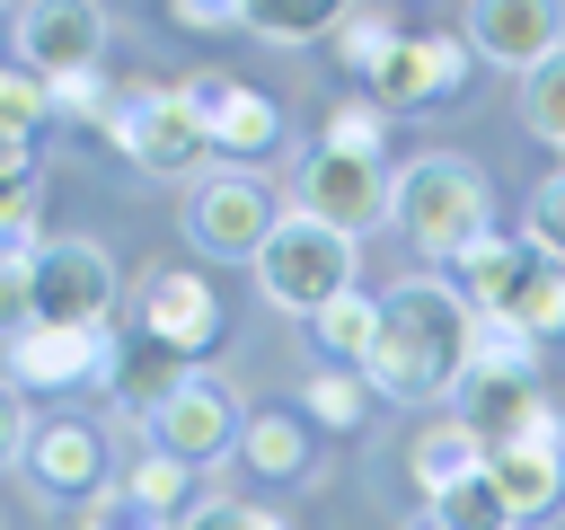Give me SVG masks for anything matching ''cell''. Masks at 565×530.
<instances>
[{
  "mask_svg": "<svg viewBox=\"0 0 565 530\" xmlns=\"http://www.w3.org/2000/svg\"><path fill=\"white\" fill-rule=\"evenodd\" d=\"M35 247H44V239H9V230H0V344L35 327V292H26V274H35Z\"/></svg>",
  "mask_w": 565,
  "mask_h": 530,
  "instance_id": "cell-28",
  "label": "cell"
},
{
  "mask_svg": "<svg viewBox=\"0 0 565 530\" xmlns=\"http://www.w3.org/2000/svg\"><path fill=\"white\" fill-rule=\"evenodd\" d=\"M397 230L424 265H459L486 230H494V203H486V168L459 159V150H424L415 168H397Z\"/></svg>",
  "mask_w": 565,
  "mask_h": 530,
  "instance_id": "cell-2",
  "label": "cell"
},
{
  "mask_svg": "<svg viewBox=\"0 0 565 530\" xmlns=\"http://www.w3.org/2000/svg\"><path fill=\"white\" fill-rule=\"evenodd\" d=\"M406 468H415V486H424V504H433L441 486H459V477H477V468H486V442H477V424H468V415H433V424H415Z\"/></svg>",
  "mask_w": 565,
  "mask_h": 530,
  "instance_id": "cell-17",
  "label": "cell"
},
{
  "mask_svg": "<svg viewBox=\"0 0 565 530\" xmlns=\"http://www.w3.org/2000/svg\"><path fill=\"white\" fill-rule=\"evenodd\" d=\"M486 477H494V495H503L512 530L547 521V512L565 504V415H547V424H530L521 442L486 451Z\"/></svg>",
  "mask_w": 565,
  "mask_h": 530,
  "instance_id": "cell-12",
  "label": "cell"
},
{
  "mask_svg": "<svg viewBox=\"0 0 565 530\" xmlns=\"http://www.w3.org/2000/svg\"><path fill=\"white\" fill-rule=\"evenodd\" d=\"M26 292H35V327L106 336V318H115V256L97 239H44Z\"/></svg>",
  "mask_w": 565,
  "mask_h": 530,
  "instance_id": "cell-6",
  "label": "cell"
},
{
  "mask_svg": "<svg viewBox=\"0 0 565 530\" xmlns=\"http://www.w3.org/2000/svg\"><path fill=\"white\" fill-rule=\"evenodd\" d=\"M459 35H468V53L477 62H494V71H539V62H556L565 53V9H547V0H477L468 18H459Z\"/></svg>",
  "mask_w": 565,
  "mask_h": 530,
  "instance_id": "cell-11",
  "label": "cell"
},
{
  "mask_svg": "<svg viewBox=\"0 0 565 530\" xmlns=\"http://www.w3.org/2000/svg\"><path fill=\"white\" fill-rule=\"evenodd\" d=\"M203 132H212V150H230V159H265L274 141H282V106L265 97V88H230L212 115H203Z\"/></svg>",
  "mask_w": 565,
  "mask_h": 530,
  "instance_id": "cell-18",
  "label": "cell"
},
{
  "mask_svg": "<svg viewBox=\"0 0 565 530\" xmlns=\"http://www.w3.org/2000/svg\"><path fill=\"white\" fill-rule=\"evenodd\" d=\"M0 62H9V53H0Z\"/></svg>",
  "mask_w": 565,
  "mask_h": 530,
  "instance_id": "cell-42",
  "label": "cell"
},
{
  "mask_svg": "<svg viewBox=\"0 0 565 530\" xmlns=\"http://www.w3.org/2000/svg\"><path fill=\"white\" fill-rule=\"evenodd\" d=\"M547 265H565V168H547L539 186H530V230H521Z\"/></svg>",
  "mask_w": 565,
  "mask_h": 530,
  "instance_id": "cell-31",
  "label": "cell"
},
{
  "mask_svg": "<svg viewBox=\"0 0 565 530\" xmlns=\"http://www.w3.org/2000/svg\"><path fill=\"white\" fill-rule=\"evenodd\" d=\"M26 168H35V141H9V132H0V186L26 177Z\"/></svg>",
  "mask_w": 565,
  "mask_h": 530,
  "instance_id": "cell-40",
  "label": "cell"
},
{
  "mask_svg": "<svg viewBox=\"0 0 565 530\" xmlns=\"http://www.w3.org/2000/svg\"><path fill=\"white\" fill-rule=\"evenodd\" d=\"M26 477L62 504V495H97V477H106V442H97V424H35V442H26Z\"/></svg>",
  "mask_w": 565,
  "mask_h": 530,
  "instance_id": "cell-16",
  "label": "cell"
},
{
  "mask_svg": "<svg viewBox=\"0 0 565 530\" xmlns=\"http://www.w3.org/2000/svg\"><path fill=\"white\" fill-rule=\"evenodd\" d=\"M300 406H309V424H327V433H353V424L371 415V380H362V371H309Z\"/></svg>",
  "mask_w": 565,
  "mask_h": 530,
  "instance_id": "cell-26",
  "label": "cell"
},
{
  "mask_svg": "<svg viewBox=\"0 0 565 530\" xmlns=\"http://www.w3.org/2000/svg\"><path fill=\"white\" fill-rule=\"evenodd\" d=\"M327 44H335V62H344V71L380 80V62H388V53L406 44V18H397V9H344Z\"/></svg>",
  "mask_w": 565,
  "mask_h": 530,
  "instance_id": "cell-21",
  "label": "cell"
},
{
  "mask_svg": "<svg viewBox=\"0 0 565 530\" xmlns=\"http://www.w3.org/2000/svg\"><path fill=\"white\" fill-rule=\"evenodd\" d=\"M503 318H512V327H521L530 344H539V336H556V327H565V265H547V256H539V265H530V274L512 283Z\"/></svg>",
  "mask_w": 565,
  "mask_h": 530,
  "instance_id": "cell-24",
  "label": "cell"
},
{
  "mask_svg": "<svg viewBox=\"0 0 565 530\" xmlns=\"http://www.w3.org/2000/svg\"><path fill=\"white\" fill-rule=\"evenodd\" d=\"M106 141H115L132 168L177 177V186H194V177H203V159H212V132H203V115L177 97V80H168V88H159V80L124 88V97H115V115H106Z\"/></svg>",
  "mask_w": 565,
  "mask_h": 530,
  "instance_id": "cell-3",
  "label": "cell"
},
{
  "mask_svg": "<svg viewBox=\"0 0 565 530\" xmlns=\"http://www.w3.org/2000/svg\"><path fill=\"white\" fill-rule=\"evenodd\" d=\"M79 530H177V521H159L132 486H97V495L79 504Z\"/></svg>",
  "mask_w": 565,
  "mask_h": 530,
  "instance_id": "cell-32",
  "label": "cell"
},
{
  "mask_svg": "<svg viewBox=\"0 0 565 530\" xmlns=\"http://www.w3.org/2000/svg\"><path fill=\"white\" fill-rule=\"evenodd\" d=\"M521 124H530L547 150H565V53L539 62V71L521 80Z\"/></svg>",
  "mask_w": 565,
  "mask_h": 530,
  "instance_id": "cell-30",
  "label": "cell"
},
{
  "mask_svg": "<svg viewBox=\"0 0 565 530\" xmlns=\"http://www.w3.org/2000/svg\"><path fill=\"white\" fill-rule=\"evenodd\" d=\"M424 521H433V530H512V512H503V495H494L486 468L459 477V486H441V495L424 504Z\"/></svg>",
  "mask_w": 565,
  "mask_h": 530,
  "instance_id": "cell-25",
  "label": "cell"
},
{
  "mask_svg": "<svg viewBox=\"0 0 565 530\" xmlns=\"http://www.w3.org/2000/svg\"><path fill=\"white\" fill-rule=\"evenodd\" d=\"M256 292H265L282 318H318L327 300L353 292V239H335V230L282 212V230H274L265 256H256Z\"/></svg>",
  "mask_w": 565,
  "mask_h": 530,
  "instance_id": "cell-4",
  "label": "cell"
},
{
  "mask_svg": "<svg viewBox=\"0 0 565 530\" xmlns=\"http://www.w3.org/2000/svg\"><path fill=\"white\" fill-rule=\"evenodd\" d=\"M44 124H53V88L9 53V62H0V132H9V141H35Z\"/></svg>",
  "mask_w": 565,
  "mask_h": 530,
  "instance_id": "cell-27",
  "label": "cell"
},
{
  "mask_svg": "<svg viewBox=\"0 0 565 530\" xmlns=\"http://www.w3.org/2000/svg\"><path fill=\"white\" fill-rule=\"evenodd\" d=\"M415 530H433V521H415Z\"/></svg>",
  "mask_w": 565,
  "mask_h": 530,
  "instance_id": "cell-41",
  "label": "cell"
},
{
  "mask_svg": "<svg viewBox=\"0 0 565 530\" xmlns=\"http://www.w3.org/2000/svg\"><path fill=\"white\" fill-rule=\"evenodd\" d=\"M530 371H539V344L512 318H477L468 327V371L459 380H530Z\"/></svg>",
  "mask_w": 565,
  "mask_h": 530,
  "instance_id": "cell-23",
  "label": "cell"
},
{
  "mask_svg": "<svg viewBox=\"0 0 565 530\" xmlns=\"http://www.w3.org/2000/svg\"><path fill=\"white\" fill-rule=\"evenodd\" d=\"M282 230V203H274V186L265 177H247V168H203L194 186H185V239L203 247V256H265V239Z\"/></svg>",
  "mask_w": 565,
  "mask_h": 530,
  "instance_id": "cell-5",
  "label": "cell"
},
{
  "mask_svg": "<svg viewBox=\"0 0 565 530\" xmlns=\"http://www.w3.org/2000/svg\"><path fill=\"white\" fill-rule=\"evenodd\" d=\"M18 62L53 88V80H79V71H106V9L88 0H35L18 9Z\"/></svg>",
  "mask_w": 565,
  "mask_h": 530,
  "instance_id": "cell-10",
  "label": "cell"
},
{
  "mask_svg": "<svg viewBox=\"0 0 565 530\" xmlns=\"http://www.w3.org/2000/svg\"><path fill=\"white\" fill-rule=\"evenodd\" d=\"M468 327H477V309L459 300V283H433V274L397 283V292L380 300V344H371V362H362L371 398H397V406L450 398L459 371H468Z\"/></svg>",
  "mask_w": 565,
  "mask_h": 530,
  "instance_id": "cell-1",
  "label": "cell"
},
{
  "mask_svg": "<svg viewBox=\"0 0 565 530\" xmlns=\"http://www.w3.org/2000/svg\"><path fill=\"white\" fill-rule=\"evenodd\" d=\"M132 327H141L150 344H168L177 362H194V353L221 336V300H212V283H203L194 265H159V274L141 283V300H132Z\"/></svg>",
  "mask_w": 565,
  "mask_h": 530,
  "instance_id": "cell-13",
  "label": "cell"
},
{
  "mask_svg": "<svg viewBox=\"0 0 565 530\" xmlns=\"http://www.w3.org/2000/svg\"><path fill=\"white\" fill-rule=\"evenodd\" d=\"M97 362H106V336H62V327H26V336L0 344V380L18 398L79 389V380H97Z\"/></svg>",
  "mask_w": 565,
  "mask_h": 530,
  "instance_id": "cell-14",
  "label": "cell"
},
{
  "mask_svg": "<svg viewBox=\"0 0 565 530\" xmlns=\"http://www.w3.org/2000/svg\"><path fill=\"white\" fill-rule=\"evenodd\" d=\"M309 336H318L327 371H362L371 344H380V300H371V292H344V300H327V309L309 318Z\"/></svg>",
  "mask_w": 565,
  "mask_h": 530,
  "instance_id": "cell-19",
  "label": "cell"
},
{
  "mask_svg": "<svg viewBox=\"0 0 565 530\" xmlns=\"http://www.w3.org/2000/svg\"><path fill=\"white\" fill-rule=\"evenodd\" d=\"M230 88H238V80H230V71H221V62H212V71H185V80H177V97H185V106H194V115H212V106H221V97H230Z\"/></svg>",
  "mask_w": 565,
  "mask_h": 530,
  "instance_id": "cell-39",
  "label": "cell"
},
{
  "mask_svg": "<svg viewBox=\"0 0 565 530\" xmlns=\"http://www.w3.org/2000/svg\"><path fill=\"white\" fill-rule=\"evenodd\" d=\"M115 97H124V88H106V71L53 80V115H71V124H106V115H115Z\"/></svg>",
  "mask_w": 565,
  "mask_h": 530,
  "instance_id": "cell-35",
  "label": "cell"
},
{
  "mask_svg": "<svg viewBox=\"0 0 565 530\" xmlns=\"http://www.w3.org/2000/svg\"><path fill=\"white\" fill-rule=\"evenodd\" d=\"M177 530H291L282 512H265V504H247V495H203Z\"/></svg>",
  "mask_w": 565,
  "mask_h": 530,
  "instance_id": "cell-33",
  "label": "cell"
},
{
  "mask_svg": "<svg viewBox=\"0 0 565 530\" xmlns=\"http://www.w3.org/2000/svg\"><path fill=\"white\" fill-rule=\"evenodd\" d=\"M238 459H247L256 477H300V468H309V424H300L291 406H256L247 433H238Z\"/></svg>",
  "mask_w": 565,
  "mask_h": 530,
  "instance_id": "cell-20",
  "label": "cell"
},
{
  "mask_svg": "<svg viewBox=\"0 0 565 530\" xmlns=\"http://www.w3.org/2000/svg\"><path fill=\"white\" fill-rule=\"evenodd\" d=\"M168 18H177L185 35H230V26H247V9H238V0H177Z\"/></svg>",
  "mask_w": 565,
  "mask_h": 530,
  "instance_id": "cell-37",
  "label": "cell"
},
{
  "mask_svg": "<svg viewBox=\"0 0 565 530\" xmlns=\"http://www.w3.org/2000/svg\"><path fill=\"white\" fill-rule=\"evenodd\" d=\"M194 477H203V468H185V459H168L159 442H150V451H141L132 468H124V486H132V495H141V504H150L159 521H185V512L203 504V486H194Z\"/></svg>",
  "mask_w": 565,
  "mask_h": 530,
  "instance_id": "cell-22",
  "label": "cell"
},
{
  "mask_svg": "<svg viewBox=\"0 0 565 530\" xmlns=\"http://www.w3.org/2000/svg\"><path fill=\"white\" fill-rule=\"evenodd\" d=\"M291 212L362 247V230L397 221V177H388L380 159H335V150H309V159H300V186H291Z\"/></svg>",
  "mask_w": 565,
  "mask_h": 530,
  "instance_id": "cell-7",
  "label": "cell"
},
{
  "mask_svg": "<svg viewBox=\"0 0 565 530\" xmlns=\"http://www.w3.org/2000/svg\"><path fill=\"white\" fill-rule=\"evenodd\" d=\"M35 203H44V177H35V168L9 177V186H0V230H9V239H35Z\"/></svg>",
  "mask_w": 565,
  "mask_h": 530,
  "instance_id": "cell-36",
  "label": "cell"
},
{
  "mask_svg": "<svg viewBox=\"0 0 565 530\" xmlns=\"http://www.w3.org/2000/svg\"><path fill=\"white\" fill-rule=\"evenodd\" d=\"M335 18L344 9H247V26L265 44H318V35H335Z\"/></svg>",
  "mask_w": 565,
  "mask_h": 530,
  "instance_id": "cell-34",
  "label": "cell"
},
{
  "mask_svg": "<svg viewBox=\"0 0 565 530\" xmlns=\"http://www.w3.org/2000/svg\"><path fill=\"white\" fill-rule=\"evenodd\" d=\"M26 442H35V424H26V398L0 380V468H18V459H26Z\"/></svg>",
  "mask_w": 565,
  "mask_h": 530,
  "instance_id": "cell-38",
  "label": "cell"
},
{
  "mask_svg": "<svg viewBox=\"0 0 565 530\" xmlns=\"http://www.w3.org/2000/svg\"><path fill=\"white\" fill-rule=\"evenodd\" d=\"M468 71H477V53H468V35H450V26H406V44L380 62V80H371V106L380 115H415V106H450L459 88H468Z\"/></svg>",
  "mask_w": 565,
  "mask_h": 530,
  "instance_id": "cell-8",
  "label": "cell"
},
{
  "mask_svg": "<svg viewBox=\"0 0 565 530\" xmlns=\"http://www.w3.org/2000/svg\"><path fill=\"white\" fill-rule=\"evenodd\" d=\"M97 380H106V398L141 424V415H159L177 389H185V362L168 353V344H150L141 327H124V336H106V362H97Z\"/></svg>",
  "mask_w": 565,
  "mask_h": 530,
  "instance_id": "cell-15",
  "label": "cell"
},
{
  "mask_svg": "<svg viewBox=\"0 0 565 530\" xmlns=\"http://www.w3.org/2000/svg\"><path fill=\"white\" fill-rule=\"evenodd\" d=\"M380 141H388V115L371 97H344L327 115V132H318V150H335V159H380Z\"/></svg>",
  "mask_w": 565,
  "mask_h": 530,
  "instance_id": "cell-29",
  "label": "cell"
},
{
  "mask_svg": "<svg viewBox=\"0 0 565 530\" xmlns=\"http://www.w3.org/2000/svg\"><path fill=\"white\" fill-rule=\"evenodd\" d=\"M238 433H247V406H238V389H230V380H212V371H185V389L150 415V442H159L168 459H185V468L230 459V451H238Z\"/></svg>",
  "mask_w": 565,
  "mask_h": 530,
  "instance_id": "cell-9",
  "label": "cell"
}]
</instances>
